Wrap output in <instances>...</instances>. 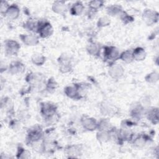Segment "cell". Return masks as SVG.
Returning a JSON list of instances; mask_svg holds the SVG:
<instances>
[{
	"instance_id": "cell-1",
	"label": "cell",
	"mask_w": 159,
	"mask_h": 159,
	"mask_svg": "<svg viewBox=\"0 0 159 159\" xmlns=\"http://www.w3.org/2000/svg\"><path fill=\"white\" fill-rule=\"evenodd\" d=\"M5 49L7 55H15L19 49V45L16 41H8L5 43Z\"/></svg>"
},
{
	"instance_id": "cell-2",
	"label": "cell",
	"mask_w": 159,
	"mask_h": 159,
	"mask_svg": "<svg viewBox=\"0 0 159 159\" xmlns=\"http://www.w3.org/2000/svg\"><path fill=\"white\" fill-rule=\"evenodd\" d=\"M24 67L21 62H14L9 66V72L12 74H18L23 72Z\"/></svg>"
},
{
	"instance_id": "cell-3",
	"label": "cell",
	"mask_w": 159,
	"mask_h": 159,
	"mask_svg": "<svg viewBox=\"0 0 159 159\" xmlns=\"http://www.w3.org/2000/svg\"><path fill=\"white\" fill-rule=\"evenodd\" d=\"M9 19H15L19 15V9L16 5H13L10 6L5 14Z\"/></svg>"
},
{
	"instance_id": "cell-4",
	"label": "cell",
	"mask_w": 159,
	"mask_h": 159,
	"mask_svg": "<svg viewBox=\"0 0 159 159\" xmlns=\"http://www.w3.org/2000/svg\"><path fill=\"white\" fill-rule=\"evenodd\" d=\"M123 69L120 65H114L111 67L109 70V73L111 76L113 78H119L123 74Z\"/></svg>"
},
{
	"instance_id": "cell-5",
	"label": "cell",
	"mask_w": 159,
	"mask_h": 159,
	"mask_svg": "<svg viewBox=\"0 0 159 159\" xmlns=\"http://www.w3.org/2000/svg\"><path fill=\"white\" fill-rule=\"evenodd\" d=\"M52 32V28L49 23H45L39 29V34L42 37H46L50 36Z\"/></svg>"
},
{
	"instance_id": "cell-6",
	"label": "cell",
	"mask_w": 159,
	"mask_h": 159,
	"mask_svg": "<svg viewBox=\"0 0 159 159\" xmlns=\"http://www.w3.org/2000/svg\"><path fill=\"white\" fill-rule=\"evenodd\" d=\"M22 41L28 45H36L38 42L37 37L33 34H26L21 36Z\"/></svg>"
},
{
	"instance_id": "cell-7",
	"label": "cell",
	"mask_w": 159,
	"mask_h": 159,
	"mask_svg": "<svg viewBox=\"0 0 159 159\" xmlns=\"http://www.w3.org/2000/svg\"><path fill=\"white\" fill-rule=\"evenodd\" d=\"M83 125L88 130H94L98 126L96 121L92 118H85L83 121Z\"/></svg>"
},
{
	"instance_id": "cell-8",
	"label": "cell",
	"mask_w": 159,
	"mask_h": 159,
	"mask_svg": "<svg viewBox=\"0 0 159 159\" xmlns=\"http://www.w3.org/2000/svg\"><path fill=\"white\" fill-rule=\"evenodd\" d=\"M105 56L109 60H115L118 58L119 52L115 47H108L105 50Z\"/></svg>"
},
{
	"instance_id": "cell-9",
	"label": "cell",
	"mask_w": 159,
	"mask_h": 159,
	"mask_svg": "<svg viewBox=\"0 0 159 159\" xmlns=\"http://www.w3.org/2000/svg\"><path fill=\"white\" fill-rule=\"evenodd\" d=\"M132 57L136 60H142L145 57V50L141 48L136 49L132 53Z\"/></svg>"
},
{
	"instance_id": "cell-10",
	"label": "cell",
	"mask_w": 159,
	"mask_h": 159,
	"mask_svg": "<svg viewBox=\"0 0 159 159\" xmlns=\"http://www.w3.org/2000/svg\"><path fill=\"white\" fill-rule=\"evenodd\" d=\"M83 10V6L80 2L75 3L72 8V11L73 15H80Z\"/></svg>"
},
{
	"instance_id": "cell-11",
	"label": "cell",
	"mask_w": 159,
	"mask_h": 159,
	"mask_svg": "<svg viewBox=\"0 0 159 159\" xmlns=\"http://www.w3.org/2000/svg\"><path fill=\"white\" fill-rule=\"evenodd\" d=\"M32 60L34 63L37 65H42L45 62V57L40 54H34L32 57Z\"/></svg>"
},
{
	"instance_id": "cell-12",
	"label": "cell",
	"mask_w": 159,
	"mask_h": 159,
	"mask_svg": "<svg viewBox=\"0 0 159 159\" xmlns=\"http://www.w3.org/2000/svg\"><path fill=\"white\" fill-rule=\"evenodd\" d=\"M154 13L153 12L151 11H145V13H144L143 17H144V19L146 21V22H148V23L149 24L153 23L154 21Z\"/></svg>"
},
{
	"instance_id": "cell-13",
	"label": "cell",
	"mask_w": 159,
	"mask_h": 159,
	"mask_svg": "<svg viewBox=\"0 0 159 159\" xmlns=\"http://www.w3.org/2000/svg\"><path fill=\"white\" fill-rule=\"evenodd\" d=\"M53 9L56 13H62L66 10V7L64 5L62 4V3L57 2L54 3L53 6Z\"/></svg>"
},
{
	"instance_id": "cell-14",
	"label": "cell",
	"mask_w": 159,
	"mask_h": 159,
	"mask_svg": "<svg viewBox=\"0 0 159 159\" xmlns=\"http://www.w3.org/2000/svg\"><path fill=\"white\" fill-rule=\"evenodd\" d=\"M121 59L126 62H131L133 59L132 53L131 51L125 52L121 55Z\"/></svg>"
},
{
	"instance_id": "cell-15",
	"label": "cell",
	"mask_w": 159,
	"mask_h": 159,
	"mask_svg": "<svg viewBox=\"0 0 159 159\" xmlns=\"http://www.w3.org/2000/svg\"><path fill=\"white\" fill-rule=\"evenodd\" d=\"M65 93L68 96H70V98H74L77 95L76 89L72 87L67 88L65 90Z\"/></svg>"
},
{
	"instance_id": "cell-16",
	"label": "cell",
	"mask_w": 159,
	"mask_h": 159,
	"mask_svg": "<svg viewBox=\"0 0 159 159\" xmlns=\"http://www.w3.org/2000/svg\"><path fill=\"white\" fill-rule=\"evenodd\" d=\"M99 47L97 46V45H96L95 44L90 45L89 47V49H88L89 52L91 54L94 55L99 54Z\"/></svg>"
},
{
	"instance_id": "cell-17",
	"label": "cell",
	"mask_w": 159,
	"mask_h": 159,
	"mask_svg": "<svg viewBox=\"0 0 159 159\" xmlns=\"http://www.w3.org/2000/svg\"><path fill=\"white\" fill-rule=\"evenodd\" d=\"M102 5H103V2H99V1H93V2H92L90 3L89 6L92 9H96L100 8L102 6Z\"/></svg>"
},
{
	"instance_id": "cell-18",
	"label": "cell",
	"mask_w": 159,
	"mask_h": 159,
	"mask_svg": "<svg viewBox=\"0 0 159 159\" xmlns=\"http://www.w3.org/2000/svg\"><path fill=\"white\" fill-rule=\"evenodd\" d=\"M9 6L8 5V3L4 1H2L1 3V7H0V9H1V13L2 14H6V11Z\"/></svg>"
},
{
	"instance_id": "cell-19",
	"label": "cell",
	"mask_w": 159,
	"mask_h": 159,
	"mask_svg": "<svg viewBox=\"0 0 159 159\" xmlns=\"http://www.w3.org/2000/svg\"><path fill=\"white\" fill-rule=\"evenodd\" d=\"M109 23V21L106 18H102L99 19L98 24L99 26H105Z\"/></svg>"
}]
</instances>
